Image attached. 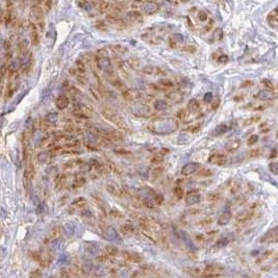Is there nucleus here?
Returning <instances> with one entry per match:
<instances>
[{
	"label": "nucleus",
	"mask_w": 278,
	"mask_h": 278,
	"mask_svg": "<svg viewBox=\"0 0 278 278\" xmlns=\"http://www.w3.org/2000/svg\"><path fill=\"white\" fill-rule=\"evenodd\" d=\"M95 26H96L97 28H99V29H105L104 23H103L102 21H98V22L96 23V25H95Z\"/></svg>",
	"instance_id": "59"
},
{
	"label": "nucleus",
	"mask_w": 278,
	"mask_h": 278,
	"mask_svg": "<svg viewBox=\"0 0 278 278\" xmlns=\"http://www.w3.org/2000/svg\"><path fill=\"white\" fill-rule=\"evenodd\" d=\"M64 232L68 237H72L75 232V225L73 223H66L64 225Z\"/></svg>",
	"instance_id": "23"
},
{
	"label": "nucleus",
	"mask_w": 278,
	"mask_h": 278,
	"mask_svg": "<svg viewBox=\"0 0 278 278\" xmlns=\"http://www.w3.org/2000/svg\"><path fill=\"white\" fill-rule=\"evenodd\" d=\"M91 163H92L93 167H94L96 170H99V171H101V170H102V168H103L102 165H101V164L99 163L98 161H96V159H92Z\"/></svg>",
	"instance_id": "49"
},
{
	"label": "nucleus",
	"mask_w": 278,
	"mask_h": 278,
	"mask_svg": "<svg viewBox=\"0 0 278 278\" xmlns=\"http://www.w3.org/2000/svg\"><path fill=\"white\" fill-rule=\"evenodd\" d=\"M106 187H107V191H108L109 193L114 194V195H117V196L120 195V190L115 182H109Z\"/></svg>",
	"instance_id": "26"
},
{
	"label": "nucleus",
	"mask_w": 278,
	"mask_h": 278,
	"mask_svg": "<svg viewBox=\"0 0 278 278\" xmlns=\"http://www.w3.org/2000/svg\"><path fill=\"white\" fill-rule=\"evenodd\" d=\"M187 108H189V111H192V113H196V111H199L200 104H199V102H198V100H196V99H191L189 104H187Z\"/></svg>",
	"instance_id": "22"
},
{
	"label": "nucleus",
	"mask_w": 278,
	"mask_h": 278,
	"mask_svg": "<svg viewBox=\"0 0 278 278\" xmlns=\"http://www.w3.org/2000/svg\"><path fill=\"white\" fill-rule=\"evenodd\" d=\"M240 146H241V141L233 140V141H229V142L226 144V146H225V148H226L227 151H229V152H232V151L239 149Z\"/></svg>",
	"instance_id": "19"
},
{
	"label": "nucleus",
	"mask_w": 278,
	"mask_h": 278,
	"mask_svg": "<svg viewBox=\"0 0 278 278\" xmlns=\"http://www.w3.org/2000/svg\"><path fill=\"white\" fill-rule=\"evenodd\" d=\"M132 114L136 117L144 118L147 116L151 115V109L149 108V106L145 104H136V106L132 108Z\"/></svg>",
	"instance_id": "6"
},
{
	"label": "nucleus",
	"mask_w": 278,
	"mask_h": 278,
	"mask_svg": "<svg viewBox=\"0 0 278 278\" xmlns=\"http://www.w3.org/2000/svg\"><path fill=\"white\" fill-rule=\"evenodd\" d=\"M269 169H270V171L272 172L274 175H277L278 174V164L277 163H271L270 165H269Z\"/></svg>",
	"instance_id": "41"
},
{
	"label": "nucleus",
	"mask_w": 278,
	"mask_h": 278,
	"mask_svg": "<svg viewBox=\"0 0 278 278\" xmlns=\"http://www.w3.org/2000/svg\"><path fill=\"white\" fill-rule=\"evenodd\" d=\"M127 18L131 21H141L142 20V15L141 13H139L138 10H129L126 14Z\"/></svg>",
	"instance_id": "20"
},
{
	"label": "nucleus",
	"mask_w": 278,
	"mask_h": 278,
	"mask_svg": "<svg viewBox=\"0 0 278 278\" xmlns=\"http://www.w3.org/2000/svg\"><path fill=\"white\" fill-rule=\"evenodd\" d=\"M276 155H277L276 149H273L272 152H271V154H270V159H275V157H276Z\"/></svg>",
	"instance_id": "62"
},
{
	"label": "nucleus",
	"mask_w": 278,
	"mask_h": 278,
	"mask_svg": "<svg viewBox=\"0 0 278 278\" xmlns=\"http://www.w3.org/2000/svg\"><path fill=\"white\" fill-rule=\"evenodd\" d=\"M174 195H175L176 198H178V199H181L182 196H184V190L179 187H175V189H174Z\"/></svg>",
	"instance_id": "42"
},
{
	"label": "nucleus",
	"mask_w": 278,
	"mask_h": 278,
	"mask_svg": "<svg viewBox=\"0 0 278 278\" xmlns=\"http://www.w3.org/2000/svg\"><path fill=\"white\" fill-rule=\"evenodd\" d=\"M107 166H108V168L109 169L111 170V171L114 172V173H120V169H119V167H118L117 165H116L114 161H109V159H107Z\"/></svg>",
	"instance_id": "34"
},
{
	"label": "nucleus",
	"mask_w": 278,
	"mask_h": 278,
	"mask_svg": "<svg viewBox=\"0 0 278 278\" xmlns=\"http://www.w3.org/2000/svg\"><path fill=\"white\" fill-rule=\"evenodd\" d=\"M128 65H129L130 67H132V68H136V67H138L139 65H140V62L139 60H136V58H130V60H128Z\"/></svg>",
	"instance_id": "48"
},
{
	"label": "nucleus",
	"mask_w": 278,
	"mask_h": 278,
	"mask_svg": "<svg viewBox=\"0 0 278 278\" xmlns=\"http://www.w3.org/2000/svg\"><path fill=\"white\" fill-rule=\"evenodd\" d=\"M257 141H258V136H256V134H252V136L248 139V143H247L248 146H252V145L255 144Z\"/></svg>",
	"instance_id": "43"
},
{
	"label": "nucleus",
	"mask_w": 278,
	"mask_h": 278,
	"mask_svg": "<svg viewBox=\"0 0 278 278\" xmlns=\"http://www.w3.org/2000/svg\"><path fill=\"white\" fill-rule=\"evenodd\" d=\"M104 234L105 237H106L108 241L111 242H121V239H120L119 234H118L117 230L114 228L113 226H108L106 227V229L104 230Z\"/></svg>",
	"instance_id": "10"
},
{
	"label": "nucleus",
	"mask_w": 278,
	"mask_h": 278,
	"mask_svg": "<svg viewBox=\"0 0 278 278\" xmlns=\"http://www.w3.org/2000/svg\"><path fill=\"white\" fill-rule=\"evenodd\" d=\"M140 8L142 10V12L145 13L146 15H153L159 10V5L156 2L146 1V2H142Z\"/></svg>",
	"instance_id": "5"
},
{
	"label": "nucleus",
	"mask_w": 278,
	"mask_h": 278,
	"mask_svg": "<svg viewBox=\"0 0 278 278\" xmlns=\"http://www.w3.org/2000/svg\"><path fill=\"white\" fill-rule=\"evenodd\" d=\"M96 65L101 71L111 74L113 72V65L111 60L108 58H96Z\"/></svg>",
	"instance_id": "4"
},
{
	"label": "nucleus",
	"mask_w": 278,
	"mask_h": 278,
	"mask_svg": "<svg viewBox=\"0 0 278 278\" xmlns=\"http://www.w3.org/2000/svg\"><path fill=\"white\" fill-rule=\"evenodd\" d=\"M231 219V212L227 208V209H225L224 212H222V215L220 216V218H219L218 220V224L219 225H226L227 223L230 221Z\"/></svg>",
	"instance_id": "17"
},
{
	"label": "nucleus",
	"mask_w": 278,
	"mask_h": 278,
	"mask_svg": "<svg viewBox=\"0 0 278 278\" xmlns=\"http://www.w3.org/2000/svg\"><path fill=\"white\" fill-rule=\"evenodd\" d=\"M92 108L90 107L86 106L83 104H76L74 106V111H73V114H74L75 117L80 118V119H89L92 115Z\"/></svg>",
	"instance_id": "3"
},
{
	"label": "nucleus",
	"mask_w": 278,
	"mask_h": 278,
	"mask_svg": "<svg viewBox=\"0 0 278 278\" xmlns=\"http://www.w3.org/2000/svg\"><path fill=\"white\" fill-rule=\"evenodd\" d=\"M141 4H142V2H133L132 3V8H138L139 6L141 7Z\"/></svg>",
	"instance_id": "63"
},
{
	"label": "nucleus",
	"mask_w": 278,
	"mask_h": 278,
	"mask_svg": "<svg viewBox=\"0 0 278 278\" xmlns=\"http://www.w3.org/2000/svg\"><path fill=\"white\" fill-rule=\"evenodd\" d=\"M254 98L258 99V100H272L274 98V93L270 90H263V91L258 92L254 96Z\"/></svg>",
	"instance_id": "15"
},
{
	"label": "nucleus",
	"mask_w": 278,
	"mask_h": 278,
	"mask_svg": "<svg viewBox=\"0 0 278 278\" xmlns=\"http://www.w3.org/2000/svg\"><path fill=\"white\" fill-rule=\"evenodd\" d=\"M185 111L184 109H181V111H179L177 113V115H176V117H177V119H179V120H181V119H184V118L185 117Z\"/></svg>",
	"instance_id": "58"
},
{
	"label": "nucleus",
	"mask_w": 278,
	"mask_h": 278,
	"mask_svg": "<svg viewBox=\"0 0 278 278\" xmlns=\"http://www.w3.org/2000/svg\"><path fill=\"white\" fill-rule=\"evenodd\" d=\"M111 49H113V51L117 54H124L126 52V48L122 45H113L111 46Z\"/></svg>",
	"instance_id": "29"
},
{
	"label": "nucleus",
	"mask_w": 278,
	"mask_h": 278,
	"mask_svg": "<svg viewBox=\"0 0 278 278\" xmlns=\"http://www.w3.org/2000/svg\"><path fill=\"white\" fill-rule=\"evenodd\" d=\"M66 180H67V177L65 175H62V176H60L58 177V187H64L65 184H66Z\"/></svg>",
	"instance_id": "51"
},
{
	"label": "nucleus",
	"mask_w": 278,
	"mask_h": 278,
	"mask_svg": "<svg viewBox=\"0 0 278 278\" xmlns=\"http://www.w3.org/2000/svg\"><path fill=\"white\" fill-rule=\"evenodd\" d=\"M97 54L100 55V58H107V54H108V51H107L106 48H101L97 51Z\"/></svg>",
	"instance_id": "47"
},
{
	"label": "nucleus",
	"mask_w": 278,
	"mask_h": 278,
	"mask_svg": "<svg viewBox=\"0 0 278 278\" xmlns=\"http://www.w3.org/2000/svg\"><path fill=\"white\" fill-rule=\"evenodd\" d=\"M184 242H185V244H187V246L191 250H196V249H197V247L195 246V244H194L193 241H192V240L190 239L189 237H187H187H184Z\"/></svg>",
	"instance_id": "38"
},
{
	"label": "nucleus",
	"mask_w": 278,
	"mask_h": 278,
	"mask_svg": "<svg viewBox=\"0 0 278 278\" xmlns=\"http://www.w3.org/2000/svg\"><path fill=\"white\" fill-rule=\"evenodd\" d=\"M58 114H55V113L48 114V115L46 116V121L50 124L55 123V122L58 121Z\"/></svg>",
	"instance_id": "31"
},
{
	"label": "nucleus",
	"mask_w": 278,
	"mask_h": 278,
	"mask_svg": "<svg viewBox=\"0 0 278 278\" xmlns=\"http://www.w3.org/2000/svg\"><path fill=\"white\" fill-rule=\"evenodd\" d=\"M168 107V102L163 99H159L154 102V108L156 111H165Z\"/></svg>",
	"instance_id": "24"
},
{
	"label": "nucleus",
	"mask_w": 278,
	"mask_h": 278,
	"mask_svg": "<svg viewBox=\"0 0 278 278\" xmlns=\"http://www.w3.org/2000/svg\"><path fill=\"white\" fill-rule=\"evenodd\" d=\"M212 24H214V21H212V20H209V21H208V24L206 25V27L204 28V30H205V31L210 30V28L212 27Z\"/></svg>",
	"instance_id": "60"
},
{
	"label": "nucleus",
	"mask_w": 278,
	"mask_h": 278,
	"mask_svg": "<svg viewBox=\"0 0 278 278\" xmlns=\"http://www.w3.org/2000/svg\"><path fill=\"white\" fill-rule=\"evenodd\" d=\"M116 153H119V154H129L127 150H124V149H120V150H116Z\"/></svg>",
	"instance_id": "61"
},
{
	"label": "nucleus",
	"mask_w": 278,
	"mask_h": 278,
	"mask_svg": "<svg viewBox=\"0 0 278 278\" xmlns=\"http://www.w3.org/2000/svg\"><path fill=\"white\" fill-rule=\"evenodd\" d=\"M260 118L258 117V116H256V117H251L249 118V119H247L245 122H244V125L245 126H249V125H253L254 123H256L257 121H260Z\"/></svg>",
	"instance_id": "36"
},
{
	"label": "nucleus",
	"mask_w": 278,
	"mask_h": 278,
	"mask_svg": "<svg viewBox=\"0 0 278 278\" xmlns=\"http://www.w3.org/2000/svg\"><path fill=\"white\" fill-rule=\"evenodd\" d=\"M106 20L109 24L114 25V26H116L117 28H123L126 25V22L124 21V19H122L121 17L117 16V15H114V14L107 15Z\"/></svg>",
	"instance_id": "7"
},
{
	"label": "nucleus",
	"mask_w": 278,
	"mask_h": 278,
	"mask_svg": "<svg viewBox=\"0 0 278 278\" xmlns=\"http://www.w3.org/2000/svg\"><path fill=\"white\" fill-rule=\"evenodd\" d=\"M178 128V122L175 119H159L154 121L150 129L157 134H169Z\"/></svg>",
	"instance_id": "1"
},
{
	"label": "nucleus",
	"mask_w": 278,
	"mask_h": 278,
	"mask_svg": "<svg viewBox=\"0 0 278 278\" xmlns=\"http://www.w3.org/2000/svg\"><path fill=\"white\" fill-rule=\"evenodd\" d=\"M170 41H172L174 44H180L184 42V35H182L181 33H174L171 37V40H170Z\"/></svg>",
	"instance_id": "30"
},
{
	"label": "nucleus",
	"mask_w": 278,
	"mask_h": 278,
	"mask_svg": "<svg viewBox=\"0 0 278 278\" xmlns=\"http://www.w3.org/2000/svg\"><path fill=\"white\" fill-rule=\"evenodd\" d=\"M260 155H262V150L258 148L256 149H252L251 151H250L249 153V156L250 157H253V159H255V157H260Z\"/></svg>",
	"instance_id": "39"
},
{
	"label": "nucleus",
	"mask_w": 278,
	"mask_h": 278,
	"mask_svg": "<svg viewBox=\"0 0 278 278\" xmlns=\"http://www.w3.org/2000/svg\"><path fill=\"white\" fill-rule=\"evenodd\" d=\"M242 99H244L243 95H241V96H235L234 98H233V100H234V101H241Z\"/></svg>",
	"instance_id": "64"
},
{
	"label": "nucleus",
	"mask_w": 278,
	"mask_h": 278,
	"mask_svg": "<svg viewBox=\"0 0 278 278\" xmlns=\"http://www.w3.org/2000/svg\"><path fill=\"white\" fill-rule=\"evenodd\" d=\"M228 130V127H227L226 124H220L218 125L212 131V136H223L224 133H226V131Z\"/></svg>",
	"instance_id": "18"
},
{
	"label": "nucleus",
	"mask_w": 278,
	"mask_h": 278,
	"mask_svg": "<svg viewBox=\"0 0 278 278\" xmlns=\"http://www.w3.org/2000/svg\"><path fill=\"white\" fill-rule=\"evenodd\" d=\"M267 22H268V24L270 25V27H272V28H277V25H278V13H277V8H275V10H273L272 12L270 13V14L268 15V17H267Z\"/></svg>",
	"instance_id": "13"
},
{
	"label": "nucleus",
	"mask_w": 278,
	"mask_h": 278,
	"mask_svg": "<svg viewBox=\"0 0 278 278\" xmlns=\"http://www.w3.org/2000/svg\"><path fill=\"white\" fill-rule=\"evenodd\" d=\"M218 62L220 63V64H226V63L228 62V56L225 55V54H222V55H220L218 58Z\"/></svg>",
	"instance_id": "53"
},
{
	"label": "nucleus",
	"mask_w": 278,
	"mask_h": 278,
	"mask_svg": "<svg viewBox=\"0 0 278 278\" xmlns=\"http://www.w3.org/2000/svg\"><path fill=\"white\" fill-rule=\"evenodd\" d=\"M102 116L105 118L106 120H108L109 122L114 123L115 125H117V127H119L121 130H124V131H130L129 127L126 124V122L124 121L123 119L121 118V116L115 111L113 108H109V107H105V108L102 109L101 111Z\"/></svg>",
	"instance_id": "2"
},
{
	"label": "nucleus",
	"mask_w": 278,
	"mask_h": 278,
	"mask_svg": "<svg viewBox=\"0 0 278 278\" xmlns=\"http://www.w3.org/2000/svg\"><path fill=\"white\" fill-rule=\"evenodd\" d=\"M164 161L163 156H154L152 159H151V163L153 164H157V165H159V164H161Z\"/></svg>",
	"instance_id": "55"
},
{
	"label": "nucleus",
	"mask_w": 278,
	"mask_h": 278,
	"mask_svg": "<svg viewBox=\"0 0 278 278\" xmlns=\"http://www.w3.org/2000/svg\"><path fill=\"white\" fill-rule=\"evenodd\" d=\"M55 104H56V106H58V108H60V109L66 108L69 105V98L66 95H60V96H58V99H56Z\"/></svg>",
	"instance_id": "16"
},
{
	"label": "nucleus",
	"mask_w": 278,
	"mask_h": 278,
	"mask_svg": "<svg viewBox=\"0 0 278 278\" xmlns=\"http://www.w3.org/2000/svg\"><path fill=\"white\" fill-rule=\"evenodd\" d=\"M196 50H197V48L193 45H187L184 47V51L187 52V53H195Z\"/></svg>",
	"instance_id": "44"
},
{
	"label": "nucleus",
	"mask_w": 278,
	"mask_h": 278,
	"mask_svg": "<svg viewBox=\"0 0 278 278\" xmlns=\"http://www.w3.org/2000/svg\"><path fill=\"white\" fill-rule=\"evenodd\" d=\"M157 85H159L161 87H165V88H172V87H174L173 81L170 80V79H168V78L159 79V83H157Z\"/></svg>",
	"instance_id": "27"
},
{
	"label": "nucleus",
	"mask_w": 278,
	"mask_h": 278,
	"mask_svg": "<svg viewBox=\"0 0 278 278\" xmlns=\"http://www.w3.org/2000/svg\"><path fill=\"white\" fill-rule=\"evenodd\" d=\"M198 18H199V20L201 21V22H205V21L207 20V15H206V13L204 12V10H199V13H198Z\"/></svg>",
	"instance_id": "45"
},
{
	"label": "nucleus",
	"mask_w": 278,
	"mask_h": 278,
	"mask_svg": "<svg viewBox=\"0 0 278 278\" xmlns=\"http://www.w3.org/2000/svg\"><path fill=\"white\" fill-rule=\"evenodd\" d=\"M187 141H189V138L187 136V134H180V136H178L177 138V142L179 143V144H185V143H187Z\"/></svg>",
	"instance_id": "46"
},
{
	"label": "nucleus",
	"mask_w": 278,
	"mask_h": 278,
	"mask_svg": "<svg viewBox=\"0 0 278 278\" xmlns=\"http://www.w3.org/2000/svg\"><path fill=\"white\" fill-rule=\"evenodd\" d=\"M95 5H97V10L100 13H105L107 10H109L111 7V3L107 1H99L97 3H94Z\"/></svg>",
	"instance_id": "21"
},
{
	"label": "nucleus",
	"mask_w": 278,
	"mask_h": 278,
	"mask_svg": "<svg viewBox=\"0 0 278 278\" xmlns=\"http://www.w3.org/2000/svg\"><path fill=\"white\" fill-rule=\"evenodd\" d=\"M69 260H70V258H69V255L67 253H63L62 255L60 256V258H58V265H66V264H68L69 263Z\"/></svg>",
	"instance_id": "32"
},
{
	"label": "nucleus",
	"mask_w": 278,
	"mask_h": 278,
	"mask_svg": "<svg viewBox=\"0 0 278 278\" xmlns=\"http://www.w3.org/2000/svg\"><path fill=\"white\" fill-rule=\"evenodd\" d=\"M85 182H86V180H85V178H78V179L76 180V181L74 182V187H81V185H83L85 184Z\"/></svg>",
	"instance_id": "56"
},
{
	"label": "nucleus",
	"mask_w": 278,
	"mask_h": 278,
	"mask_svg": "<svg viewBox=\"0 0 278 278\" xmlns=\"http://www.w3.org/2000/svg\"><path fill=\"white\" fill-rule=\"evenodd\" d=\"M122 96L125 100L127 101H134L139 100L142 97V94L140 92L133 91V90H125V91L122 92Z\"/></svg>",
	"instance_id": "11"
},
{
	"label": "nucleus",
	"mask_w": 278,
	"mask_h": 278,
	"mask_svg": "<svg viewBox=\"0 0 278 278\" xmlns=\"http://www.w3.org/2000/svg\"><path fill=\"white\" fill-rule=\"evenodd\" d=\"M200 168V164L198 163H187L182 167L181 169V174L184 176L191 175V174L195 173L196 171H198Z\"/></svg>",
	"instance_id": "9"
},
{
	"label": "nucleus",
	"mask_w": 278,
	"mask_h": 278,
	"mask_svg": "<svg viewBox=\"0 0 278 278\" xmlns=\"http://www.w3.org/2000/svg\"><path fill=\"white\" fill-rule=\"evenodd\" d=\"M254 86V83L252 80H245L244 83H242L241 85V88H250V87H253Z\"/></svg>",
	"instance_id": "52"
},
{
	"label": "nucleus",
	"mask_w": 278,
	"mask_h": 278,
	"mask_svg": "<svg viewBox=\"0 0 278 278\" xmlns=\"http://www.w3.org/2000/svg\"><path fill=\"white\" fill-rule=\"evenodd\" d=\"M200 199H201V196L198 193H194V191H192L190 193H187V198H185V204L187 206L195 205V204L199 203Z\"/></svg>",
	"instance_id": "12"
},
{
	"label": "nucleus",
	"mask_w": 278,
	"mask_h": 278,
	"mask_svg": "<svg viewBox=\"0 0 278 278\" xmlns=\"http://www.w3.org/2000/svg\"><path fill=\"white\" fill-rule=\"evenodd\" d=\"M63 248H64V242L62 241V240H55V241L52 242V250H53L54 252H60L63 250Z\"/></svg>",
	"instance_id": "25"
},
{
	"label": "nucleus",
	"mask_w": 278,
	"mask_h": 278,
	"mask_svg": "<svg viewBox=\"0 0 278 278\" xmlns=\"http://www.w3.org/2000/svg\"><path fill=\"white\" fill-rule=\"evenodd\" d=\"M143 72L145 74L148 75H161L165 74L164 70L159 67H154V66H146L143 68Z\"/></svg>",
	"instance_id": "14"
},
{
	"label": "nucleus",
	"mask_w": 278,
	"mask_h": 278,
	"mask_svg": "<svg viewBox=\"0 0 278 278\" xmlns=\"http://www.w3.org/2000/svg\"><path fill=\"white\" fill-rule=\"evenodd\" d=\"M262 83H263V85H264L266 88H268V89H270V91H273V90L275 89L274 83H273L272 81L270 80V79H267V78L262 79Z\"/></svg>",
	"instance_id": "35"
},
{
	"label": "nucleus",
	"mask_w": 278,
	"mask_h": 278,
	"mask_svg": "<svg viewBox=\"0 0 278 278\" xmlns=\"http://www.w3.org/2000/svg\"><path fill=\"white\" fill-rule=\"evenodd\" d=\"M203 100H204V102H205V103L212 102V93H210V92L206 93V94L204 95V97H203Z\"/></svg>",
	"instance_id": "50"
},
{
	"label": "nucleus",
	"mask_w": 278,
	"mask_h": 278,
	"mask_svg": "<svg viewBox=\"0 0 278 278\" xmlns=\"http://www.w3.org/2000/svg\"><path fill=\"white\" fill-rule=\"evenodd\" d=\"M229 242V240L227 239V237H223V239H221L220 241H218V243H217V246H220V247H223V246L227 245Z\"/></svg>",
	"instance_id": "54"
},
{
	"label": "nucleus",
	"mask_w": 278,
	"mask_h": 278,
	"mask_svg": "<svg viewBox=\"0 0 278 278\" xmlns=\"http://www.w3.org/2000/svg\"><path fill=\"white\" fill-rule=\"evenodd\" d=\"M168 97H169L170 99H172V100L176 101V102H178V101H181V98H182V97L180 96L179 93H178V92L170 93V94H168Z\"/></svg>",
	"instance_id": "37"
},
{
	"label": "nucleus",
	"mask_w": 278,
	"mask_h": 278,
	"mask_svg": "<svg viewBox=\"0 0 278 278\" xmlns=\"http://www.w3.org/2000/svg\"><path fill=\"white\" fill-rule=\"evenodd\" d=\"M161 173H163V167H159H159H155L152 169V176L154 178L159 177Z\"/></svg>",
	"instance_id": "40"
},
{
	"label": "nucleus",
	"mask_w": 278,
	"mask_h": 278,
	"mask_svg": "<svg viewBox=\"0 0 278 278\" xmlns=\"http://www.w3.org/2000/svg\"><path fill=\"white\" fill-rule=\"evenodd\" d=\"M212 171L207 169V168H203V169H201L197 173V176H199V177H209V176H212Z\"/></svg>",
	"instance_id": "28"
},
{
	"label": "nucleus",
	"mask_w": 278,
	"mask_h": 278,
	"mask_svg": "<svg viewBox=\"0 0 278 278\" xmlns=\"http://www.w3.org/2000/svg\"><path fill=\"white\" fill-rule=\"evenodd\" d=\"M226 161H227L226 156L223 154H220V153H214V154H212L208 157V163L212 164V165L223 166L226 164Z\"/></svg>",
	"instance_id": "8"
},
{
	"label": "nucleus",
	"mask_w": 278,
	"mask_h": 278,
	"mask_svg": "<svg viewBox=\"0 0 278 278\" xmlns=\"http://www.w3.org/2000/svg\"><path fill=\"white\" fill-rule=\"evenodd\" d=\"M222 35H223V31L221 28H217L216 30H215V32L212 33V41H214V40H216V41H220L221 39H222Z\"/></svg>",
	"instance_id": "33"
},
{
	"label": "nucleus",
	"mask_w": 278,
	"mask_h": 278,
	"mask_svg": "<svg viewBox=\"0 0 278 278\" xmlns=\"http://www.w3.org/2000/svg\"><path fill=\"white\" fill-rule=\"evenodd\" d=\"M219 105H220V98H217L216 100L212 103V109H214V111L217 109L219 107Z\"/></svg>",
	"instance_id": "57"
}]
</instances>
